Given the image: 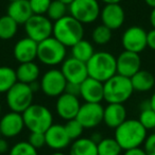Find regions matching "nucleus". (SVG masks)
<instances>
[{
	"mask_svg": "<svg viewBox=\"0 0 155 155\" xmlns=\"http://www.w3.org/2000/svg\"><path fill=\"white\" fill-rule=\"evenodd\" d=\"M65 93H68V94H70V95H73V96H77V97H79V96H80V84H75V83L67 82Z\"/></svg>",
	"mask_w": 155,
	"mask_h": 155,
	"instance_id": "nucleus-38",
	"label": "nucleus"
},
{
	"mask_svg": "<svg viewBox=\"0 0 155 155\" xmlns=\"http://www.w3.org/2000/svg\"><path fill=\"white\" fill-rule=\"evenodd\" d=\"M150 24L155 29V8L152 9V11L150 13Z\"/></svg>",
	"mask_w": 155,
	"mask_h": 155,
	"instance_id": "nucleus-44",
	"label": "nucleus"
},
{
	"mask_svg": "<svg viewBox=\"0 0 155 155\" xmlns=\"http://www.w3.org/2000/svg\"><path fill=\"white\" fill-rule=\"evenodd\" d=\"M131 79L132 86L134 91H139V93H146L154 87L155 85V77L147 70L140 69L138 72H136Z\"/></svg>",
	"mask_w": 155,
	"mask_h": 155,
	"instance_id": "nucleus-24",
	"label": "nucleus"
},
{
	"mask_svg": "<svg viewBox=\"0 0 155 155\" xmlns=\"http://www.w3.org/2000/svg\"><path fill=\"white\" fill-rule=\"evenodd\" d=\"M67 47L50 36L39 41L37 46V60L47 66H58L66 60Z\"/></svg>",
	"mask_w": 155,
	"mask_h": 155,
	"instance_id": "nucleus-6",
	"label": "nucleus"
},
{
	"mask_svg": "<svg viewBox=\"0 0 155 155\" xmlns=\"http://www.w3.org/2000/svg\"><path fill=\"white\" fill-rule=\"evenodd\" d=\"M58 1H61V2H63V3H65V5H69L71 2H72L73 0H58Z\"/></svg>",
	"mask_w": 155,
	"mask_h": 155,
	"instance_id": "nucleus-48",
	"label": "nucleus"
},
{
	"mask_svg": "<svg viewBox=\"0 0 155 155\" xmlns=\"http://www.w3.org/2000/svg\"><path fill=\"white\" fill-rule=\"evenodd\" d=\"M123 155H147V153L144 152L143 148H133V149H129V150H125Z\"/></svg>",
	"mask_w": 155,
	"mask_h": 155,
	"instance_id": "nucleus-40",
	"label": "nucleus"
},
{
	"mask_svg": "<svg viewBox=\"0 0 155 155\" xmlns=\"http://www.w3.org/2000/svg\"><path fill=\"white\" fill-rule=\"evenodd\" d=\"M127 120V110L120 103H108L104 107L103 122L110 129L118 127L123 121Z\"/></svg>",
	"mask_w": 155,
	"mask_h": 155,
	"instance_id": "nucleus-21",
	"label": "nucleus"
},
{
	"mask_svg": "<svg viewBox=\"0 0 155 155\" xmlns=\"http://www.w3.org/2000/svg\"><path fill=\"white\" fill-rule=\"evenodd\" d=\"M17 82L15 69L9 66H0V94H7Z\"/></svg>",
	"mask_w": 155,
	"mask_h": 155,
	"instance_id": "nucleus-27",
	"label": "nucleus"
},
{
	"mask_svg": "<svg viewBox=\"0 0 155 155\" xmlns=\"http://www.w3.org/2000/svg\"><path fill=\"white\" fill-rule=\"evenodd\" d=\"M147 45L150 49L155 51V29L153 28L147 33Z\"/></svg>",
	"mask_w": 155,
	"mask_h": 155,
	"instance_id": "nucleus-39",
	"label": "nucleus"
},
{
	"mask_svg": "<svg viewBox=\"0 0 155 155\" xmlns=\"http://www.w3.org/2000/svg\"><path fill=\"white\" fill-rule=\"evenodd\" d=\"M67 11H68V5H67L61 2L58 0H52L46 16H47L51 21H56V20L61 19V18H63L64 16H66Z\"/></svg>",
	"mask_w": 155,
	"mask_h": 155,
	"instance_id": "nucleus-31",
	"label": "nucleus"
},
{
	"mask_svg": "<svg viewBox=\"0 0 155 155\" xmlns=\"http://www.w3.org/2000/svg\"><path fill=\"white\" fill-rule=\"evenodd\" d=\"M52 0H29L31 10L35 15H46Z\"/></svg>",
	"mask_w": 155,
	"mask_h": 155,
	"instance_id": "nucleus-35",
	"label": "nucleus"
},
{
	"mask_svg": "<svg viewBox=\"0 0 155 155\" xmlns=\"http://www.w3.org/2000/svg\"><path fill=\"white\" fill-rule=\"evenodd\" d=\"M95 48L94 45L89 41L86 39H81L80 41H78L75 45L71 47V54L72 58H77V60L81 61V62L87 63L89 58L95 54Z\"/></svg>",
	"mask_w": 155,
	"mask_h": 155,
	"instance_id": "nucleus-26",
	"label": "nucleus"
},
{
	"mask_svg": "<svg viewBox=\"0 0 155 155\" xmlns=\"http://www.w3.org/2000/svg\"><path fill=\"white\" fill-rule=\"evenodd\" d=\"M117 74L127 78H132L136 72L140 70L141 58L139 54L124 50L116 58Z\"/></svg>",
	"mask_w": 155,
	"mask_h": 155,
	"instance_id": "nucleus-15",
	"label": "nucleus"
},
{
	"mask_svg": "<svg viewBox=\"0 0 155 155\" xmlns=\"http://www.w3.org/2000/svg\"><path fill=\"white\" fill-rule=\"evenodd\" d=\"M142 127L148 131V130L155 129V112L152 108H147V110H142L140 112L139 119H138Z\"/></svg>",
	"mask_w": 155,
	"mask_h": 155,
	"instance_id": "nucleus-34",
	"label": "nucleus"
},
{
	"mask_svg": "<svg viewBox=\"0 0 155 155\" xmlns=\"http://www.w3.org/2000/svg\"><path fill=\"white\" fill-rule=\"evenodd\" d=\"M105 5H114V3H120L122 0H101Z\"/></svg>",
	"mask_w": 155,
	"mask_h": 155,
	"instance_id": "nucleus-45",
	"label": "nucleus"
},
{
	"mask_svg": "<svg viewBox=\"0 0 155 155\" xmlns=\"http://www.w3.org/2000/svg\"><path fill=\"white\" fill-rule=\"evenodd\" d=\"M134 93L131 79L120 74H115L103 83L104 100L107 103L123 104Z\"/></svg>",
	"mask_w": 155,
	"mask_h": 155,
	"instance_id": "nucleus-4",
	"label": "nucleus"
},
{
	"mask_svg": "<svg viewBox=\"0 0 155 155\" xmlns=\"http://www.w3.org/2000/svg\"><path fill=\"white\" fill-rule=\"evenodd\" d=\"M0 137H1V133H0Z\"/></svg>",
	"mask_w": 155,
	"mask_h": 155,
	"instance_id": "nucleus-52",
	"label": "nucleus"
},
{
	"mask_svg": "<svg viewBox=\"0 0 155 155\" xmlns=\"http://www.w3.org/2000/svg\"><path fill=\"white\" fill-rule=\"evenodd\" d=\"M147 136V130L137 119H127L115 129V139L124 151L143 144Z\"/></svg>",
	"mask_w": 155,
	"mask_h": 155,
	"instance_id": "nucleus-1",
	"label": "nucleus"
},
{
	"mask_svg": "<svg viewBox=\"0 0 155 155\" xmlns=\"http://www.w3.org/2000/svg\"><path fill=\"white\" fill-rule=\"evenodd\" d=\"M89 138H91V139L93 140V141H95L96 143H98V142L101 141V139L103 137H102V135L100 133H98V132H95L94 134H91V136Z\"/></svg>",
	"mask_w": 155,
	"mask_h": 155,
	"instance_id": "nucleus-42",
	"label": "nucleus"
},
{
	"mask_svg": "<svg viewBox=\"0 0 155 155\" xmlns=\"http://www.w3.org/2000/svg\"><path fill=\"white\" fill-rule=\"evenodd\" d=\"M41 89L47 97L58 98L66 89L67 81L61 69H49L41 78Z\"/></svg>",
	"mask_w": 155,
	"mask_h": 155,
	"instance_id": "nucleus-10",
	"label": "nucleus"
},
{
	"mask_svg": "<svg viewBox=\"0 0 155 155\" xmlns=\"http://www.w3.org/2000/svg\"><path fill=\"white\" fill-rule=\"evenodd\" d=\"M9 151V143L5 138L0 137V154L5 155Z\"/></svg>",
	"mask_w": 155,
	"mask_h": 155,
	"instance_id": "nucleus-41",
	"label": "nucleus"
},
{
	"mask_svg": "<svg viewBox=\"0 0 155 155\" xmlns=\"http://www.w3.org/2000/svg\"><path fill=\"white\" fill-rule=\"evenodd\" d=\"M9 155H38L37 149L32 147L28 141H18L10 149Z\"/></svg>",
	"mask_w": 155,
	"mask_h": 155,
	"instance_id": "nucleus-32",
	"label": "nucleus"
},
{
	"mask_svg": "<svg viewBox=\"0 0 155 155\" xmlns=\"http://www.w3.org/2000/svg\"><path fill=\"white\" fill-rule=\"evenodd\" d=\"M37 46L38 43L30 37L26 36L24 38H20L14 46V58L17 62H19V64L34 62L35 58H37Z\"/></svg>",
	"mask_w": 155,
	"mask_h": 155,
	"instance_id": "nucleus-20",
	"label": "nucleus"
},
{
	"mask_svg": "<svg viewBox=\"0 0 155 155\" xmlns=\"http://www.w3.org/2000/svg\"><path fill=\"white\" fill-rule=\"evenodd\" d=\"M83 35L84 27L72 16L66 15L54 21L52 36L55 37L65 47H72L78 41L83 39Z\"/></svg>",
	"mask_w": 155,
	"mask_h": 155,
	"instance_id": "nucleus-2",
	"label": "nucleus"
},
{
	"mask_svg": "<svg viewBox=\"0 0 155 155\" xmlns=\"http://www.w3.org/2000/svg\"><path fill=\"white\" fill-rule=\"evenodd\" d=\"M144 2H146L150 8H152V9L155 8V0H144Z\"/></svg>",
	"mask_w": 155,
	"mask_h": 155,
	"instance_id": "nucleus-47",
	"label": "nucleus"
},
{
	"mask_svg": "<svg viewBox=\"0 0 155 155\" xmlns=\"http://www.w3.org/2000/svg\"><path fill=\"white\" fill-rule=\"evenodd\" d=\"M98 155H120L122 149L115 138H102L97 143Z\"/></svg>",
	"mask_w": 155,
	"mask_h": 155,
	"instance_id": "nucleus-29",
	"label": "nucleus"
},
{
	"mask_svg": "<svg viewBox=\"0 0 155 155\" xmlns=\"http://www.w3.org/2000/svg\"><path fill=\"white\" fill-rule=\"evenodd\" d=\"M33 97L34 93L30 85L17 82L5 94V102L12 112L22 114L33 103Z\"/></svg>",
	"mask_w": 155,
	"mask_h": 155,
	"instance_id": "nucleus-7",
	"label": "nucleus"
},
{
	"mask_svg": "<svg viewBox=\"0 0 155 155\" xmlns=\"http://www.w3.org/2000/svg\"><path fill=\"white\" fill-rule=\"evenodd\" d=\"M81 107V102L77 96L70 95L68 93H63L58 97L55 103V110L58 117L64 120L74 119Z\"/></svg>",
	"mask_w": 155,
	"mask_h": 155,
	"instance_id": "nucleus-14",
	"label": "nucleus"
},
{
	"mask_svg": "<svg viewBox=\"0 0 155 155\" xmlns=\"http://www.w3.org/2000/svg\"><path fill=\"white\" fill-rule=\"evenodd\" d=\"M28 142L35 149H41L44 146H46V138L45 133H41V132H31L30 136H29Z\"/></svg>",
	"mask_w": 155,
	"mask_h": 155,
	"instance_id": "nucleus-36",
	"label": "nucleus"
},
{
	"mask_svg": "<svg viewBox=\"0 0 155 155\" xmlns=\"http://www.w3.org/2000/svg\"><path fill=\"white\" fill-rule=\"evenodd\" d=\"M24 26L27 36L32 38L36 43L52 36L53 24L46 15L33 14Z\"/></svg>",
	"mask_w": 155,
	"mask_h": 155,
	"instance_id": "nucleus-9",
	"label": "nucleus"
},
{
	"mask_svg": "<svg viewBox=\"0 0 155 155\" xmlns=\"http://www.w3.org/2000/svg\"><path fill=\"white\" fill-rule=\"evenodd\" d=\"M69 155H98L97 143L91 138H78L70 144Z\"/></svg>",
	"mask_w": 155,
	"mask_h": 155,
	"instance_id": "nucleus-25",
	"label": "nucleus"
},
{
	"mask_svg": "<svg viewBox=\"0 0 155 155\" xmlns=\"http://www.w3.org/2000/svg\"><path fill=\"white\" fill-rule=\"evenodd\" d=\"M147 31L139 26H132L123 32L121 44L124 50L139 54L147 47Z\"/></svg>",
	"mask_w": 155,
	"mask_h": 155,
	"instance_id": "nucleus-11",
	"label": "nucleus"
},
{
	"mask_svg": "<svg viewBox=\"0 0 155 155\" xmlns=\"http://www.w3.org/2000/svg\"><path fill=\"white\" fill-rule=\"evenodd\" d=\"M29 85H30V87H31V89H32L33 93L37 91L38 89H41V83H38L37 81H36V82L31 83V84H29Z\"/></svg>",
	"mask_w": 155,
	"mask_h": 155,
	"instance_id": "nucleus-43",
	"label": "nucleus"
},
{
	"mask_svg": "<svg viewBox=\"0 0 155 155\" xmlns=\"http://www.w3.org/2000/svg\"><path fill=\"white\" fill-rule=\"evenodd\" d=\"M18 31V24L9 15L0 17V39L9 41L13 38Z\"/></svg>",
	"mask_w": 155,
	"mask_h": 155,
	"instance_id": "nucleus-28",
	"label": "nucleus"
},
{
	"mask_svg": "<svg viewBox=\"0 0 155 155\" xmlns=\"http://www.w3.org/2000/svg\"><path fill=\"white\" fill-rule=\"evenodd\" d=\"M64 127H65V130H66L67 134H68L69 138H70L71 140H75V139H78V138H80L83 134V131H84L83 125L75 118L71 119V120H68Z\"/></svg>",
	"mask_w": 155,
	"mask_h": 155,
	"instance_id": "nucleus-33",
	"label": "nucleus"
},
{
	"mask_svg": "<svg viewBox=\"0 0 155 155\" xmlns=\"http://www.w3.org/2000/svg\"><path fill=\"white\" fill-rule=\"evenodd\" d=\"M113 37V31L104 25H99L93 30L91 39L95 44L99 46H104L110 41Z\"/></svg>",
	"mask_w": 155,
	"mask_h": 155,
	"instance_id": "nucleus-30",
	"label": "nucleus"
},
{
	"mask_svg": "<svg viewBox=\"0 0 155 155\" xmlns=\"http://www.w3.org/2000/svg\"><path fill=\"white\" fill-rule=\"evenodd\" d=\"M104 107L101 103H88L85 102L81 104V107L75 117L84 129H94L103 122Z\"/></svg>",
	"mask_w": 155,
	"mask_h": 155,
	"instance_id": "nucleus-12",
	"label": "nucleus"
},
{
	"mask_svg": "<svg viewBox=\"0 0 155 155\" xmlns=\"http://www.w3.org/2000/svg\"><path fill=\"white\" fill-rule=\"evenodd\" d=\"M8 1H10V2H12V1H16V0H8Z\"/></svg>",
	"mask_w": 155,
	"mask_h": 155,
	"instance_id": "nucleus-51",
	"label": "nucleus"
},
{
	"mask_svg": "<svg viewBox=\"0 0 155 155\" xmlns=\"http://www.w3.org/2000/svg\"><path fill=\"white\" fill-rule=\"evenodd\" d=\"M15 71L17 75V81L25 84L36 82L41 75V69L35 62L20 63Z\"/></svg>",
	"mask_w": 155,
	"mask_h": 155,
	"instance_id": "nucleus-23",
	"label": "nucleus"
},
{
	"mask_svg": "<svg viewBox=\"0 0 155 155\" xmlns=\"http://www.w3.org/2000/svg\"><path fill=\"white\" fill-rule=\"evenodd\" d=\"M88 77L104 83L117 74L116 58L107 51L95 52L86 63Z\"/></svg>",
	"mask_w": 155,
	"mask_h": 155,
	"instance_id": "nucleus-3",
	"label": "nucleus"
},
{
	"mask_svg": "<svg viewBox=\"0 0 155 155\" xmlns=\"http://www.w3.org/2000/svg\"><path fill=\"white\" fill-rule=\"evenodd\" d=\"M7 15L14 19L18 25H25L33 15L29 0H16L9 3Z\"/></svg>",
	"mask_w": 155,
	"mask_h": 155,
	"instance_id": "nucleus-22",
	"label": "nucleus"
},
{
	"mask_svg": "<svg viewBox=\"0 0 155 155\" xmlns=\"http://www.w3.org/2000/svg\"><path fill=\"white\" fill-rule=\"evenodd\" d=\"M69 15L82 25L93 24L100 17V8L98 0H73L68 5Z\"/></svg>",
	"mask_w": 155,
	"mask_h": 155,
	"instance_id": "nucleus-8",
	"label": "nucleus"
},
{
	"mask_svg": "<svg viewBox=\"0 0 155 155\" xmlns=\"http://www.w3.org/2000/svg\"><path fill=\"white\" fill-rule=\"evenodd\" d=\"M25 127L30 132L45 133L53 124V116L50 110L41 104L32 103L22 113Z\"/></svg>",
	"mask_w": 155,
	"mask_h": 155,
	"instance_id": "nucleus-5",
	"label": "nucleus"
},
{
	"mask_svg": "<svg viewBox=\"0 0 155 155\" xmlns=\"http://www.w3.org/2000/svg\"><path fill=\"white\" fill-rule=\"evenodd\" d=\"M150 104H151V108L155 112V91L152 95V97L150 98Z\"/></svg>",
	"mask_w": 155,
	"mask_h": 155,
	"instance_id": "nucleus-46",
	"label": "nucleus"
},
{
	"mask_svg": "<svg viewBox=\"0 0 155 155\" xmlns=\"http://www.w3.org/2000/svg\"><path fill=\"white\" fill-rule=\"evenodd\" d=\"M100 18L102 25L113 31L122 27L125 19V13L120 3L105 5L100 12Z\"/></svg>",
	"mask_w": 155,
	"mask_h": 155,
	"instance_id": "nucleus-17",
	"label": "nucleus"
},
{
	"mask_svg": "<svg viewBox=\"0 0 155 155\" xmlns=\"http://www.w3.org/2000/svg\"><path fill=\"white\" fill-rule=\"evenodd\" d=\"M61 71L64 74L66 81L69 83L81 84L86 78H88L86 63L81 62L72 56L66 58L62 63Z\"/></svg>",
	"mask_w": 155,
	"mask_h": 155,
	"instance_id": "nucleus-13",
	"label": "nucleus"
},
{
	"mask_svg": "<svg viewBox=\"0 0 155 155\" xmlns=\"http://www.w3.org/2000/svg\"><path fill=\"white\" fill-rule=\"evenodd\" d=\"M0 155H1V154H0Z\"/></svg>",
	"mask_w": 155,
	"mask_h": 155,
	"instance_id": "nucleus-53",
	"label": "nucleus"
},
{
	"mask_svg": "<svg viewBox=\"0 0 155 155\" xmlns=\"http://www.w3.org/2000/svg\"><path fill=\"white\" fill-rule=\"evenodd\" d=\"M80 96L88 103H101L104 100L103 83L93 78H86L80 84Z\"/></svg>",
	"mask_w": 155,
	"mask_h": 155,
	"instance_id": "nucleus-19",
	"label": "nucleus"
},
{
	"mask_svg": "<svg viewBox=\"0 0 155 155\" xmlns=\"http://www.w3.org/2000/svg\"><path fill=\"white\" fill-rule=\"evenodd\" d=\"M143 150L147 155H155V133L147 136L143 142Z\"/></svg>",
	"mask_w": 155,
	"mask_h": 155,
	"instance_id": "nucleus-37",
	"label": "nucleus"
},
{
	"mask_svg": "<svg viewBox=\"0 0 155 155\" xmlns=\"http://www.w3.org/2000/svg\"><path fill=\"white\" fill-rule=\"evenodd\" d=\"M51 155H66V154H65V153H63V152H61V151H56V152L52 153Z\"/></svg>",
	"mask_w": 155,
	"mask_h": 155,
	"instance_id": "nucleus-49",
	"label": "nucleus"
},
{
	"mask_svg": "<svg viewBox=\"0 0 155 155\" xmlns=\"http://www.w3.org/2000/svg\"><path fill=\"white\" fill-rule=\"evenodd\" d=\"M25 129L22 114L9 112L0 119V133L5 138H14L18 136Z\"/></svg>",
	"mask_w": 155,
	"mask_h": 155,
	"instance_id": "nucleus-16",
	"label": "nucleus"
},
{
	"mask_svg": "<svg viewBox=\"0 0 155 155\" xmlns=\"http://www.w3.org/2000/svg\"><path fill=\"white\" fill-rule=\"evenodd\" d=\"M46 146L55 151L66 149L71 143V139L63 124H52L45 132Z\"/></svg>",
	"mask_w": 155,
	"mask_h": 155,
	"instance_id": "nucleus-18",
	"label": "nucleus"
},
{
	"mask_svg": "<svg viewBox=\"0 0 155 155\" xmlns=\"http://www.w3.org/2000/svg\"><path fill=\"white\" fill-rule=\"evenodd\" d=\"M1 110H2V108H1V105H0V115H1Z\"/></svg>",
	"mask_w": 155,
	"mask_h": 155,
	"instance_id": "nucleus-50",
	"label": "nucleus"
}]
</instances>
